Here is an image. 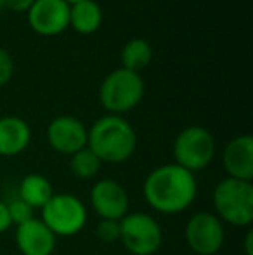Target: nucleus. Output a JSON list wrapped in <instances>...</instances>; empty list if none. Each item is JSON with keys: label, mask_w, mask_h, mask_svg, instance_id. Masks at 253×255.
<instances>
[{"label": "nucleus", "mask_w": 253, "mask_h": 255, "mask_svg": "<svg viewBox=\"0 0 253 255\" xmlns=\"http://www.w3.org/2000/svg\"><path fill=\"white\" fill-rule=\"evenodd\" d=\"M213 205L220 221L231 226H250L253 221V184L227 177L215 186Z\"/></svg>", "instance_id": "nucleus-3"}, {"label": "nucleus", "mask_w": 253, "mask_h": 255, "mask_svg": "<svg viewBox=\"0 0 253 255\" xmlns=\"http://www.w3.org/2000/svg\"><path fill=\"white\" fill-rule=\"evenodd\" d=\"M35 0H3V7L14 10V12H28Z\"/></svg>", "instance_id": "nucleus-22"}, {"label": "nucleus", "mask_w": 253, "mask_h": 255, "mask_svg": "<svg viewBox=\"0 0 253 255\" xmlns=\"http://www.w3.org/2000/svg\"><path fill=\"white\" fill-rule=\"evenodd\" d=\"M64 2H68L71 5V3H77V2H82V0H64Z\"/></svg>", "instance_id": "nucleus-25"}, {"label": "nucleus", "mask_w": 253, "mask_h": 255, "mask_svg": "<svg viewBox=\"0 0 253 255\" xmlns=\"http://www.w3.org/2000/svg\"><path fill=\"white\" fill-rule=\"evenodd\" d=\"M14 75V61L9 51L0 47V87L7 85Z\"/></svg>", "instance_id": "nucleus-21"}, {"label": "nucleus", "mask_w": 253, "mask_h": 255, "mask_svg": "<svg viewBox=\"0 0 253 255\" xmlns=\"http://www.w3.org/2000/svg\"><path fill=\"white\" fill-rule=\"evenodd\" d=\"M253 231L250 229V231L247 233V236H245V250H247V255H253Z\"/></svg>", "instance_id": "nucleus-24"}, {"label": "nucleus", "mask_w": 253, "mask_h": 255, "mask_svg": "<svg viewBox=\"0 0 253 255\" xmlns=\"http://www.w3.org/2000/svg\"><path fill=\"white\" fill-rule=\"evenodd\" d=\"M215 156V139L205 127H187L179 132L173 142L175 165L189 172H199L212 163Z\"/></svg>", "instance_id": "nucleus-5"}, {"label": "nucleus", "mask_w": 253, "mask_h": 255, "mask_svg": "<svg viewBox=\"0 0 253 255\" xmlns=\"http://www.w3.org/2000/svg\"><path fill=\"white\" fill-rule=\"evenodd\" d=\"M7 210H9L10 222L16 226H21L30 221V219H33V208L28 203H24L21 198H16L10 203H7Z\"/></svg>", "instance_id": "nucleus-19"}, {"label": "nucleus", "mask_w": 253, "mask_h": 255, "mask_svg": "<svg viewBox=\"0 0 253 255\" xmlns=\"http://www.w3.org/2000/svg\"><path fill=\"white\" fill-rule=\"evenodd\" d=\"M87 146L101 161L122 163L137 148V135L130 124L118 115H106L88 128Z\"/></svg>", "instance_id": "nucleus-2"}, {"label": "nucleus", "mask_w": 253, "mask_h": 255, "mask_svg": "<svg viewBox=\"0 0 253 255\" xmlns=\"http://www.w3.org/2000/svg\"><path fill=\"white\" fill-rule=\"evenodd\" d=\"M16 245L23 255H52L56 249V235L42 222L30 219L16 229Z\"/></svg>", "instance_id": "nucleus-13"}, {"label": "nucleus", "mask_w": 253, "mask_h": 255, "mask_svg": "<svg viewBox=\"0 0 253 255\" xmlns=\"http://www.w3.org/2000/svg\"><path fill=\"white\" fill-rule=\"evenodd\" d=\"M54 189L47 177L40 174H30L19 184V198L31 208H44L52 198Z\"/></svg>", "instance_id": "nucleus-16"}, {"label": "nucleus", "mask_w": 253, "mask_h": 255, "mask_svg": "<svg viewBox=\"0 0 253 255\" xmlns=\"http://www.w3.org/2000/svg\"><path fill=\"white\" fill-rule=\"evenodd\" d=\"M88 130L78 118L63 115L49 124L47 139L54 151L61 154H73L87 146Z\"/></svg>", "instance_id": "nucleus-11"}, {"label": "nucleus", "mask_w": 253, "mask_h": 255, "mask_svg": "<svg viewBox=\"0 0 253 255\" xmlns=\"http://www.w3.org/2000/svg\"><path fill=\"white\" fill-rule=\"evenodd\" d=\"M120 59H122V68L141 73L142 70H146L151 64L153 49L149 42L144 40V38H132L123 45Z\"/></svg>", "instance_id": "nucleus-17"}, {"label": "nucleus", "mask_w": 253, "mask_h": 255, "mask_svg": "<svg viewBox=\"0 0 253 255\" xmlns=\"http://www.w3.org/2000/svg\"><path fill=\"white\" fill-rule=\"evenodd\" d=\"M90 205L101 219L122 221L128 214V195L120 182L102 179L90 191Z\"/></svg>", "instance_id": "nucleus-10"}, {"label": "nucleus", "mask_w": 253, "mask_h": 255, "mask_svg": "<svg viewBox=\"0 0 253 255\" xmlns=\"http://www.w3.org/2000/svg\"><path fill=\"white\" fill-rule=\"evenodd\" d=\"M26 14L31 30L44 37H56L70 28V3L64 0H35Z\"/></svg>", "instance_id": "nucleus-9"}, {"label": "nucleus", "mask_w": 253, "mask_h": 255, "mask_svg": "<svg viewBox=\"0 0 253 255\" xmlns=\"http://www.w3.org/2000/svg\"><path fill=\"white\" fill-rule=\"evenodd\" d=\"M42 222L56 236H73L84 229L87 210L80 198L68 193L52 195L42 208Z\"/></svg>", "instance_id": "nucleus-6"}, {"label": "nucleus", "mask_w": 253, "mask_h": 255, "mask_svg": "<svg viewBox=\"0 0 253 255\" xmlns=\"http://www.w3.org/2000/svg\"><path fill=\"white\" fill-rule=\"evenodd\" d=\"M224 226L217 215L210 212H198L187 221L186 242L198 255H213L224 245Z\"/></svg>", "instance_id": "nucleus-8"}, {"label": "nucleus", "mask_w": 253, "mask_h": 255, "mask_svg": "<svg viewBox=\"0 0 253 255\" xmlns=\"http://www.w3.org/2000/svg\"><path fill=\"white\" fill-rule=\"evenodd\" d=\"M120 242L132 255H153L163 243V231L148 214H127L120 221Z\"/></svg>", "instance_id": "nucleus-7"}, {"label": "nucleus", "mask_w": 253, "mask_h": 255, "mask_svg": "<svg viewBox=\"0 0 253 255\" xmlns=\"http://www.w3.org/2000/svg\"><path fill=\"white\" fill-rule=\"evenodd\" d=\"M102 161L95 156V153L92 151L88 146H85L84 149L71 154L70 160V168L78 179H92L99 174L101 170Z\"/></svg>", "instance_id": "nucleus-18"}, {"label": "nucleus", "mask_w": 253, "mask_h": 255, "mask_svg": "<svg viewBox=\"0 0 253 255\" xmlns=\"http://www.w3.org/2000/svg\"><path fill=\"white\" fill-rule=\"evenodd\" d=\"M31 128L19 117L0 118V156H16L28 148Z\"/></svg>", "instance_id": "nucleus-14"}, {"label": "nucleus", "mask_w": 253, "mask_h": 255, "mask_svg": "<svg viewBox=\"0 0 253 255\" xmlns=\"http://www.w3.org/2000/svg\"><path fill=\"white\" fill-rule=\"evenodd\" d=\"M12 226L9 217V210H7V203L0 202V233L7 231V229Z\"/></svg>", "instance_id": "nucleus-23"}, {"label": "nucleus", "mask_w": 253, "mask_h": 255, "mask_svg": "<svg viewBox=\"0 0 253 255\" xmlns=\"http://www.w3.org/2000/svg\"><path fill=\"white\" fill-rule=\"evenodd\" d=\"M102 10L95 0H82L70 5V26L80 35H92L101 28Z\"/></svg>", "instance_id": "nucleus-15"}, {"label": "nucleus", "mask_w": 253, "mask_h": 255, "mask_svg": "<svg viewBox=\"0 0 253 255\" xmlns=\"http://www.w3.org/2000/svg\"><path fill=\"white\" fill-rule=\"evenodd\" d=\"M142 189L149 207L170 215L187 210L198 193L194 174L175 163L162 165L149 172Z\"/></svg>", "instance_id": "nucleus-1"}, {"label": "nucleus", "mask_w": 253, "mask_h": 255, "mask_svg": "<svg viewBox=\"0 0 253 255\" xmlns=\"http://www.w3.org/2000/svg\"><path fill=\"white\" fill-rule=\"evenodd\" d=\"M144 98V80L141 73L125 68L111 71L99 87V101L109 115H122L132 111Z\"/></svg>", "instance_id": "nucleus-4"}, {"label": "nucleus", "mask_w": 253, "mask_h": 255, "mask_svg": "<svg viewBox=\"0 0 253 255\" xmlns=\"http://www.w3.org/2000/svg\"><path fill=\"white\" fill-rule=\"evenodd\" d=\"M3 9V0H0V10Z\"/></svg>", "instance_id": "nucleus-26"}, {"label": "nucleus", "mask_w": 253, "mask_h": 255, "mask_svg": "<svg viewBox=\"0 0 253 255\" xmlns=\"http://www.w3.org/2000/svg\"><path fill=\"white\" fill-rule=\"evenodd\" d=\"M95 235L101 242L104 243H115L120 242V221H108L102 219L95 228Z\"/></svg>", "instance_id": "nucleus-20"}, {"label": "nucleus", "mask_w": 253, "mask_h": 255, "mask_svg": "<svg viewBox=\"0 0 253 255\" xmlns=\"http://www.w3.org/2000/svg\"><path fill=\"white\" fill-rule=\"evenodd\" d=\"M222 165L233 179H253V137L250 134L238 135L227 142L222 153Z\"/></svg>", "instance_id": "nucleus-12"}]
</instances>
